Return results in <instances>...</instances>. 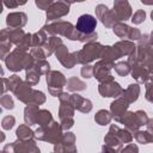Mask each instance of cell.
Segmentation results:
<instances>
[{"mask_svg":"<svg viewBox=\"0 0 153 153\" xmlns=\"http://www.w3.org/2000/svg\"><path fill=\"white\" fill-rule=\"evenodd\" d=\"M13 93L17 96V98L26 104H36L39 105L42 103L45 102V96L39 92L36 91L33 88H31V85H29L27 82H23L20 81L13 90Z\"/></svg>","mask_w":153,"mask_h":153,"instance_id":"1","label":"cell"},{"mask_svg":"<svg viewBox=\"0 0 153 153\" xmlns=\"http://www.w3.org/2000/svg\"><path fill=\"white\" fill-rule=\"evenodd\" d=\"M32 61H33V59L31 57V55H27L25 50H22L19 48L14 49L5 59L7 68L12 72H18L23 68L29 67L32 63Z\"/></svg>","mask_w":153,"mask_h":153,"instance_id":"2","label":"cell"},{"mask_svg":"<svg viewBox=\"0 0 153 153\" xmlns=\"http://www.w3.org/2000/svg\"><path fill=\"white\" fill-rule=\"evenodd\" d=\"M61 130H62L61 126H59V123L51 121L49 124L43 126L39 129H37L35 131V136L39 140H44V141H48V142H51V143H56L60 140L61 135H62Z\"/></svg>","mask_w":153,"mask_h":153,"instance_id":"3","label":"cell"},{"mask_svg":"<svg viewBox=\"0 0 153 153\" xmlns=\"http://www.w3.org/2000/svg\"><path fill=\"white\" fill-rule=\"evenodd\" d=\"M103 50V45L99 43H94V42H90L87 43L80 51H78L76 55V61L79 63H88L98 57H100Z\"/></svg>","mask_w":153,"mask_h":153,"instance_id":"4","label":"cell"},{"mask_svg":"<svg viewBox=\"0 0 153 153\" xmlns=\"http://www.w3.org/2000/svg\"><path fill=\"white\" fill-rule=\"evenodd\" d=\"M66 78L63 76L62 73L57 72V71H51L47 73V84H48V88L51 96L54 97H59L62 93V88L66 85Z\"/></svg>","mask_w":153,"mask_h":153,"instance_id":"5","label":"cell"},{"mask_svg":"<svg viewBox=\"0 0 153 153\" xmlns=\"http://www.w3.org/2000/svg\"><path fill=\"white\" fill-rule=\"evenodd\" d=\"M148 121V117L145 111H136V112H128L124 114L120 122L126 124V127L130 130H137L141 126H145Z\"/></svg>","mask_w":153,"mask_h":153,"instance_id":"6","label":"cell"},{"mask_svg":"<svg viewBox=\"0 0 153 153\" xmlns=\"http://www.w3.org/2000/svg\"><path fill=\"white\" fill-rule=\"evenodd\" d=\"M69 5L71 2L67 0H57L56 2H53L50 7L47 10V19L50 22V20H55V19H59L68 14Z\"/></svg>","mask_w":153,"mask_h":153,"instance_id":"7","label":"cell"},{"mask_svg":"<svg viewBox=\"0 0 153 153\" xmlns=\"http://www.w3.org/2000/svg\"><path fill=\"white\" fill-rule=\"evenodd\" d=\"M44 31H48L49 33L53 35H62L67 38H71L72 32L74 30V26L71 23L67 22H56V23H51V24H47L43 26Z\"/></svg>","mask_w":153,"mask_h":153,"instance_id":"8","label":"cell"},{"mask_svg":"<svg viewBox=\"0 0 153 153\" xmlns=\"http://www.w3.org/2000/svg\"><path fill=\"white\" fill-rule=\"evenodd\" d=\"M98 90L103 97H118L123 92V88L116 81H114L112 78L100 81Z\"/></svg>","mask_w":153,"mask_h":153,"instance_id":"9","label":"cell"},{"mask_svg":"<svg viewBox=\"0 0 153 153\" xmlns=\"http://www.w3.org/2000/svg\"><path fill=\"white\" fill-rule=\"evenodd\" d=\"M55 54H56V57L59 59V61L66 67V68H72L75 63H78L76 61V55L78 53L74 51V53H69L68 49L61 44L56 50H55Z\"/></svg>","mask_w":153,"mask_h":153,"instance_id":"10","label":"cell"},{"mask_svg":"<svg viewBox=\"0 0 153 153\" xmlns=\"http://www.w3.org/2000/svg\"><path fill=\"white\" fill-rule=\"evenodd\" d=\"M97 25V19L91 16V14H82L79 17L76 25H75V30L81 32V33H92L94 32Z\"/></svg>","mask_w":153,"mask_h":153,"instance_id":"11","label":"cell"},{"mask_svg":"<svg viewBox=\"0 0 153 153\" xmlns=\"http://www.w3.org/2000/svg\"><path fill=\"white\" fill-rule=\"evenodd\" d=\"M112 67H114V62H110V61H106V60L99 61V62L96 63V66H93L92 76L97 78L99 81L110 79V78H112L110 75V71H111Z\"/></svg>","mask_w":153,"mask_h":153,"instance_id":"12","label":"cell"},{"mask_svg":"<svg viewBox=\"0 0 153 153\" xmlns=\"http://www.w3.org/2000/svg\"><path fill=\"white\" fill-rule=\"evenodd\" d=\"M114 32L120 38H129V39H140L141 38V33L137 29H133L122 23H116L114 25Z\"/></svg>","mask_w":153,"mask_h":153,"instance_id":"13","label":"cell"},{"mask_svg":"<svg viewBox=\"0 0 153 153\" xmlns=\"http://www.w3.org/2000/svg\"><path fill=\"white\" fill-rule=\"evenodd\" d=\"M114 14L116 19L120 20H127L131 14L130 5L127 0H115L114 2Z\"/></svg>","mask_w":153,"mask_h":153,"instance_id":"14","label":"cell"},{"mask_svg":"<svg viewBox=\"0 0 153 153\" xmlns=\"http://www.w3.org/2000/svg\"><path fill=\"white\" fill-rule=\"evenodd\" d=\"M96 13H97V17L102 20V23H103L105 26H108V27L114 26V25L118 22V20L116 19L114 12H111V11H110L106 6H104V5H98V6L96 7Z\"/></svg>","mask_w":153,"mask_h":153,"instance_id":"15","label":"cell"},{"mask_svg":"<svg viewBox=\"0 0 153 153\" xmlns=\"http://www.w3.org/2000/svg\"><path fill=\"white\" fill-rule=\"evenodd\" d=\"M69 100H71V104L73 105V108L81 112H88L92 109V103L88 99L82 98L81 96H79L76 93L69 94Z\"/></svg>","mask_w":153,"mask_h":153,"instance_id":"16","label":"cell"},{"mask_svg":"<svg viewBox=\"0 0 153 153\" xmlns=\"http://www.w3.org/2000/svg\"><path fill=\"white\" fill-rule=\"evenodd\" d=\"M128 105H129V103L123 97L118 98L111 103V112L116 121H118V122L121 121V118L123 117V115L126 114V111L128 109Z\"/></svg>","mask_w":153,"mask_h":153,"instance_id":"17","label":"cell"},{"mask_svg":"<svg viewBox=\"0 0 153 153\" xmlns=\"http://www.w3.org/2000/svg\"><path fill=\"white\" fill-rule=\"evenodd\" d=\"M26 14L23 12H14L10 13L6 18V23L10 29H20L26 24Z\"/></svg>","mask_w":153,"mask_h":153,"instance_id":"18","label":"cell"},{"mask_svg":"<svg viewBox=\"0 0 153 153\" xmlns=\"http://www.w3.org/2000/svg\"><path fill=\"white\" fill-rule=\"evenodd\" d=\"M112 50L115 53L116 59H120L123 55H130L135 50V45L133 43L128 42V41H122V42L116 43L112 47Z\"/></svg>","mask_w":153,"mask_h":153,"instance_id":"19","label":"cell"},{"mask_svg":"<svg viewBox=\"0 0 153 153\" xmlns=\"http://www.w3.org/2000/svg\"><path fill=\"white\" fill-rule=\"evenodd\" d=\"M61 44H62L61 38H59V37H56V36H53V37H50L49 39H47L45 44L42 47V48H43V50H44L45 56L51 55V54H53V51H55V50H56Z\"/></svg>","mask_w":153,"mask_h":153,"instance_id":"20","label":"cell"},{"mask_svg":"<svg viewBox=\"0 0 153 153\" xmlns=\"http://www.w3.org/2000/svg\"><path fill=\"white\" fill-rule=\"evenodd\" d=\"M139 93H140V87L135 84H133V85H129V87L127 88V90H123V92H122V97L128 102V103H133V102H135L136 99H137V97H139Z\"/></svg>","mask_w":153,"mask_h":153,"instance_id":"21","label":"cell"},{"mask_svg":"<svg viewBox=\"0 0 153 153\" xmlns=\"http://www.w3.org/2000/svg\"><path fill=\"white\" fill-rule=\"evenodd\" d=\"M51 121H53V117L48 110H41V109L37 110L36 117H35V123H38L41 127H43V126L49 124Z\"/></svg>","mask_w":153,"mask_h":153,"instance_id":"22","label":"cell"},{"mask_svg":"<svg viewBox=\"0 0 153 153\" xmlns=\"http://www.w3.org/2000/svg\"><path fill=\"white\" fill-rule=\"evenodd\" d=\"M109 131H111L122 143H126V142H130L131 141V135L127 131V130H123V129H120L118 127H116V126H111L110 127V130Z\"/></svg>","mask_w":153,"mask_h":153,"instance_id":"23","label":"cell"},{"mask_svg":"<svg viewBox=\"0 0 153 153\" xmlns=\"http://www.w3.org/2000/svg\"><path fill=\"white\" fill-rule=\"evenodd\" d=\"M38 110V105L36 104H27V106L25 108V122L27 126H32L35 124V117H36V112Z\"/></svg>","mask_w":153,"mask_h":153,"instance_id":"24","label":"cell"},{"mask_svg":"<svg viewBox=\"0 0 153 153\" xmlns=\"http://www.w3.org/2000/svg\"><path fill=\"white\" fill-rule=\"evenodd\" d=\"M39 73L30 65L29 67H26V82L31 86L36 85L38 81H39Z\"/></svg>","mask_w":153,"mask_h":153,"instance_id":"25","label":"cell"},{"mask_svg":"<svg viewBox=\"0 0 153 153\" xmlns=\"http://www.w3.org/2000/svg\"><path fill=\"white\" fill-rule=\"evenodd\" d=\"M17 137L19 140H30L35 136V133L29 128V126L24 124V126H20L18 129H17Z\"/></svg>","mask_w":153,"mask_h":153,"instance_id":"26","label":"cell"},{"mask_svg":"<svg viewBox=\"0 0 153 153\" xmlns=\"http://www.w3.org/2000/svg\"><path fill=\"white\" fill-rule=\"evenodd\" d=\"M66 85H67V88L69 91H81V90H85L86 88V85L85 82H82L81 80L76 79V78H71L66 81Z\"/></svg>","mask_w":153,"mask_h":153,"instance_id":"27","label":"cell"},{"mask_svg":"<svg viewBox=\"0 0 153 153\" xmlns=\"http://www.w3.org/2000/svg\"><path fill=\"white\" fill-rule=\"evenodd\" d=\"M111 115L109 111L106 110H100L97 112V115L94 116V121L99 124V126H105V124H109V122L111 121Z\"/></svg>","mask_w":153,"mask_h":153,"instance_id":"28","label":"cell"},{"mask_svg":"<svg viewBox=\"0 0 153 153\" xmlns=\"http://www.w3.org/2000/svg\"><path fill=\"white\" fill-rule=\"evenodd\" d=\"M47 42V35L44 33V30H41L32 35V45L35 47H43Z\"/></svg>","mask_w":153,"mask_h":153,"instance_id":"29","label":"cell"},{"mask_svg":"<svg viewBox=\"0 0 153 153\" xmlns=\"http://www.w3.org/2000/svg\"><path fill=\"white\" fill-rule=\"evenodd\" d=\"M135 139L140 143H148V142H151L153 140L151 131H137L135 134Z\"/></svg>","mask_w":153,"mask_h":153,"instance_id":"30","label":"cell"},{"mask_svg":"<svg viewBox=\"0 0 153 153\" xmlns=\"http://www.w3.org/2000/svg\"><path fill=\"white\" fill-rule=\"evenodd\" d=\"M130 68H131V67L129 66L128 62H118V63L115 66V71H116L120 75H122V76H126L127 74H129Z\"/></svg>","mask_w":153,"mask_h":153,"instance_id":"31","label":"cell"},{"mask_svg":"<svg viewBox=\"0 0 153 153\" xmlns=\"http://www.w3.org/2000/svg\"><path fill=\"white\" fill-rule=\"evenodd\" d=\"M30 47H32V35L30 33H26L24 36V38L22 39V42L18 44V48L22 49V50H27Z\"/></svg>","mask_w":153,"mask_h":153,"instance_id":"32","label":"cell"},{"mask_svg":"<svg viewBox=\"0 0 153 153\" xmlns=\"http://www.w3.org/2000/svg\"><path fill=\"white\" fill-rule=\"evenodd\" d=\"M11 43H6V42H0V60H5L7 57V55L10 54V48H11Z\"/></svg>","mask_w":153,"mask_h":153,"instance_id":"33","label":"cell"},{"mask_svg":"<svg viewBox=\"0 0 153 153\" xmlns=\"http://www.w3.org/2000/svg\"><path fill=\"white\" fill-rule=\"evenodd\" d=\"M0 104L5 108V109H13V100L11 98V96L8 94H4L1 98H0Z\"/></svg>","mask_w":153,"mask_h":153,"instance_id":"34","label":"cell"},{"mask_svg":"<svg viewBox=\"0 0 153 153\" xmlns=\"http://www.w3.org/2000/svg\"><path fill=\"white\" fill-rule=\"evenodd\" d=\"M145 17H146L145 11L139 10V11H136V12L134 13V16L131 17V22H133L134 24H140V23H142V22L145 20Z\"/></svg>","mask_w":153,"mask_h":153,"instance_id":"35","label":"cell"},{"mask_svg":"<svg viewBox=\"0 0 153 153\" xmlns=\"http://www.w3.org/2000/svg\"><path fill=\"white\" fill-rule=\"evenodd\" d=\"M2 128L4 129H11L12 127H13V124H14V117L13 116H6L4 120H2Z\"/></svg>","mask_w":153,"mask_h":153,"instance_id":"36","label":"cell"},{"mask_svg":"<svg viewBox=\"0 0 153 153\" xmlns=\"http://www.w3.org/2000/svg\"><path fill=\"white\" fill-rule=\"evenodd\" d=\"M37 7H39L41 10H48L50 7V5L54 2V0H35Z\"/></svg>","mask_w":153,"mask_h":153,"instance_id":"37","label":"cell"},{"mask_svg":"<svg viewBox=\"0 0 153 153\" xmlns=\"http://www.w3.org/2000/svg\"><path fill=\"white\" fill-rule=\"evenodd\" d=\"M92 72H93V67L92 66H84L81 68V75L84 78H91L92 76Z\"/></svg>","mask_w":153,"mask_h":153,"instance_id":"38","label":"cell"},{"mask_svg":"<svg viewBox=\"0 0 153 153\" xmlns=\"http://www.w3.org/2000/svg\"><path fill=\"white\" fill-rule=\"evenodd\" d=\"M2 1H4V4H5L8 8H16L17 6H19L18 2H17V0H2Z\"/></svg>","mask_w":153,"mask_h":153,"instance_id":"39","label":"cell"},{"mask_svg":"<svg viewBox=\"0 0 153 153\" xmlns=\"http://www.w3.org/2000/svg\"><path fill=\"white\" fill-rule=\"evenodd\" d=\"M5 91H7V86H6V79H4V78H1L0 76V96L5 92Z\"/></svg>","mask_w":153,"mask_h":153,"instance_id":"40","label":"cell"},{"mask_svg":"<svg viewBox=\"0 0 153 153\" xmlns=\"http://www.w3.org/2000/svg\"><path fill=\"white\" fill-rule=\"evenodd\" d=\"M122 151H123V152H127V151H135V152H136V151H137V148H136L135 146H133V145H130L129 147H127V148H123Z\"/></svg>","mask_w":153,"mask_h":153,"instance_id":"41","label":"cell"},{"mask_svg":"<svg viewBox=\"0 0 153 153\" xmlns=\"http://www.w3.org/2000/svg\"><path fill=\"white\" fill-rule=\"evenodd\" d=\"M4 140H5V135H4V133L0 131V142H2Z\"/></svg>","mask_w":153,"mask_h":153,"instance_id":"42","label":"cell"},{"mask_svg":"<svg viewBox=\"0 0 153 153\" xmlns=\"http://www.w3.org/2000/svg\"><path fill=\"white\" fill-rule=\"evenodd\" d=\"M17 2H18V5H24L26 2V0H17Z\"/></svg>","mask_w":153,"mask_h":153,"instance_id":"43","label":"cell"},{"mask_svg":"<svg viewBox=\"0 0 153 153\" xmlns=\"http://www.w3.org/2000/svg\"><path fill=\"white\" fill-rule=\"evenodd\" d=\"M142 2H145V4H147V5H151L152 4V0H141Z\"/></svg>","mask_w":153,"mask_h":153,"instance_id":"44","label":"cell"},{"mask_svg":"<svg viewBox=\"0 0 153 153\" xmlns=\"http://www.w3.org/2000/svg\"><path fill=\"white\" fill-rule=\"evenodd\" d=\"M2 12V0H0V13Z\"/></svg>","mask_w":153,"mask_h":153,"instance_id":"45","label":"cell"},{"mask_svg":"<svg viewBox=\"0 0 153 153\" xmlns=\"http://www.w3.org/2000/svg\"><path fill=\"white\" fill-rule=\"evenodd\" d=\"M0 75H4V71H2V68H1V66H0Z\"/></svg>","mask_w":153,"mask_h":153,"instance_id":"46","label":"cell"}]
</instances>
